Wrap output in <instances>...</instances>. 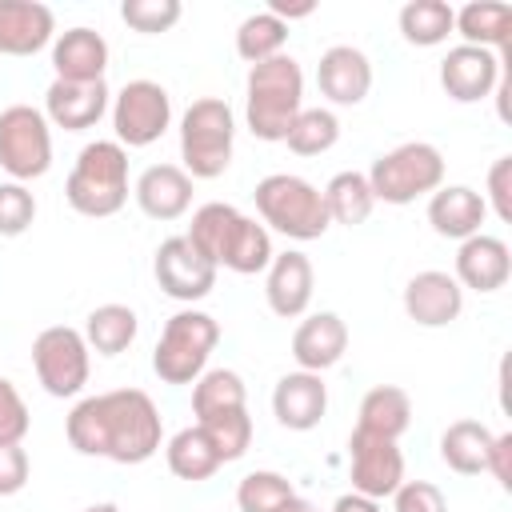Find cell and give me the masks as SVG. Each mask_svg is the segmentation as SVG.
Segmentation results:
<instances>
[{
    "label": "cell",
    "mask_w": 512,
    "mask_h": 512,
    "mask_svg": "<svg viewBox=\"0 0 512 512\" xmlns=\"http://www.w3.org/2000/svg\"><path fill=\"white\" fill-rule=\"evenodd\" d=\"M64 200L88 220L116 216L128 204V148H120L116 140L84 144L64 180Z\"/></svg>",
    "instance_id": "4"
},
{
    "label": "cell",
    "mask_w": 512,
    "mask_h": 512,
    "mask_svg": "<svg viewBox=\"0 0 512 512\" xmlns=\"http://www.w3.org/2000/svg\"><path fill=\"white\" fill-rule=\"evenodd\" d=\"M404 312L420 328H448L464 312V288L452 272L424 268L404 284Z\"/></svg>",
    "instance_id": "17"
},
{
    "label": "cell",
    "mask_w": 512,
    "mask_h": 512,
    "mask_svg": "<svg viewBox=\"0 0 512 512\" xmlns=\"http://www.w3.org/2000/svg\"><path fill=\"white\" fill-rule=\"evenodd\" d=\"M216 272L220 268H212L192 244H188V236H168L160 248H156V256H152V276H156V284H160V292L164 296H172V300H180V304H196V300H204L212 288H216Z\"/></svg>",
    "instance_id": "12"
},
{
    "label": "cell",
    "mask_w": 512,
    "mask_h": 512,
    "mask_svg": "<svg viewBox=\"0 0 512 512\" xmlns=\"http://www.w3.org/2000/svg\"><path fill=\"white\" fill-rule=\"evenodd\" d=\"M84 512H120V508H116V504H112V500H100V504H88V508H84Z\"/></svg>",
    "instance_id": "48"
},
{
    "label": "cell",
    "mask_w": 512,
    "mask_h": 512,
    "mask_svg": "<svg viewBox=\"0 0 512 512\" xmlns=\"http://www.w3.org/2000/svg\"><path fill=\"white\" fill-rule=\"evenodd\" d=\"M500 80H508V68L496 52L476 48V44H456L448 48V56L440 60V88L448 92V100L456 104H476L488 100Z\"/></svg>",
    "instance_id": "14"
},
{
    "label": "cell",
    "mask_w": 512,
    "mask_h": 512,
    "mask_svg": "<svg viewBox=\"0 0 512 512\" xmlns=\"http://www.w3.org/2000/svg\"><path fill=\"white\" fill-rule=\"evenodd\" d=\"M0 168L16 180H40L52 168V124L32 104H8L0 112Z\"/></svg>",
    "instance_id": "10"
},
{
    "label": "cell",
    "mask_w": 512,
    "mask_h": 512,
    "mask_svg": "<svg viewBox=\"0 0 512 512\" xmlns=\"http://www.w3.org/2000/svg\"><path fill=\"white\" fill-rule=\"evenodd\" d=\"M196 424L204 428V436L212 440V448H216V456L224 464L240 460L248 452V444H252V416H248V408L220 412V416H208V420H196Z\"/></svg>",
    "instance_id": "37"
},
{
    "label": "cell",
    "mask_w": 512,
    "mask_h": 512,
    "mask_svg": "<svg viewBox=\"0 0 512 512\" xmlns=\"http://www.w3.org/2000/svg\"><path fill=\"white\" fill-rule=\"evenodd\" d=\"M216 344H220L216 316H208L200 308H180L160 328V340L152 348V372L164 384H196L204 376Z\"/></svg>",
    "instance_id": "7"
},
{
    "label": "cell",
    "mask_w": 512,
    "mask_h": 512,
    "mask_svg": "<svg viewBox=\"0 0 512 512\" xmlns=\"http://www.w3.org/2000/svg\"><path fill=\"white\" fill-rule=\"evenodd\" d=\"M36 220V196L28 184L0 180V236H24Z\"/></svg>",
    "instance_id": "39"
},
{
    "label": "cell",
    "mask_w": 512,
    "mask_h": 512,
    "mask_svg": "<svg viewBox=\"0 0 512 512\" xmlns=\"http://www.w3.org/2000/svg\"><path fill=\"white\" fill-rule=\"evenodd\" d=\"M364 176L376 200L396 208L416 204L420 196H432L444 184V152L428 140H408L396 144L392 152H380Z\"/></svg>",
    "instance_id": "8"
},
{
    "label": "cell",
    "mask_w": 512,
    "mask_h": 512,
    "mask_svg": "<svg viewBox=\"0 0 512 512\" xmlns=\"http://www.w3.org/2000/svg\"><path fill=\"white\" fill-rule=\"evenodd\" d=\"M188 244L212 264V268H228L236 276H256L272 264V232L244 216L240 208L224 204V200H212V204H200L192 212V224H188Z\"/></svg>",
    "instance_id": "2"
},
{
    "label": "cell",
    "mask_w": 512,
    "mask_h": 512,
    "mask_svg": "<svg viewBox=\"0 0 512 512\" xmlns=\"http://www.w3.org/2000/svg\"><path fill=\"white\" fill-rule=\"evenodd\" d=\"M452 32L460 44H476L508 60V36H512V4L504 0H472L452 12Z\"/></svg>",
    "instance_id": "26"
},
{
    "label": "cell",
    "mask_w": 512,
    "mask_h": 512,
    "mask_svg": "<svg viewBox=\"0 0 512 512\" xmlns=\"http://www.w3.org/2000/svg\"><path fill=\"white\" fill-rule=\"evenodd\" d=\"M32 372L48 396H56V400L80 396L88 384V372H92V352L84 344V332L68 328V324H52V328L36 332Z\"/></svg>",
    "instance_id": "9"
},
{
    "label": "cell",
    "mask_w": 512,
    "mask_h": 512,
    "mask_svg": "<svg viewBox=\"0 0 512 512\" xmlns=\"http://www.w3.org/2000/svg\"><path fill=\"white\" fill-rule=\"evenodd\" d=\"M112 132L120 148H148L156 144L172 124V96L156 80H128L112 96Z\"/></svg>",
    "instance_id": "11"
},
{
    "label": "cell",
    "mask_w": 512,
    "mask_h": 512,
    "mask_svg": "<svg viewBox=\"0 0 512 512\" xmlns=\"http://www.w3.org/2000/svg\"><path fill=\"white\" fill-rule=\"evenodd\" d=\"M56 40V16L40 0H0V56H36Z\"/></svg>",
    "instance_id": "22"
},
{
    "label": "cell",
    "mask_w": 512,
    "mask_h": 512,
    "mask_svg": "<svg viewBox=\"0 0 512 512\" xmlns=\"http://www.w3.org/2000/svg\"><path fill=\"white\" fill-rule=\"evenodd\" d=\"M164 460H168V472L176 476V480H208V476H216L220 468H224V460L216 456V448H212V440L204 436V428L200 424H188V428H180L168 444H164Z\"/></svg>",
    "instance_id": "29"
},
{
    "label": "cell",
    "mask_w": 512,
    "mask_h": 512,
    "mask_svg": "<svg viewBox=\"0 0 512 512\" xmlns=\"http://www.w3.org/2000/svg\"><path fill=\"white\" fill-rule=\"evenodd\" d=\"M264 12H272L276 20H284V24H292V20H304V16H312L316 12V0H268V8Z\"/></svg>",
    "instance_id": "45"
},
{
    "label": "cell",
    "mask_w": 512,
    "mask_h": 512,
    "mask_svg": "<svg viewBox=\"0 0 512 512\" xmlns=\"http://www.w3.org/2000/svg\"><path fill=\"white\" fill-rule=\"evenodd\" d=\"M28 428H32V416L20 388L8 376H0V444H24Z\"/></svg>",
    "instance_id": "40"
},
{
    "label": "cell",
    "mask_w": 512,
    "mask_h": 512,
    "mask_svg": "<svg viewBox=\"0 0 512 512\" xmlns=\"http://www.w3.org/2000/svg\"><path fill=\"white\" fill-rule=\"evenodd\" d=\"M52 68H56V80H72V84L104 80L108 40L96 28H84V24H76L68 32H56V40H52Z\"/></svg>",
    "instance_id": "25"
},
{
    "label": "cell",
    "mask_w": 512,
    "mask_h": 512,
    "mask_svg": "<svg viewBox=\"0 0 512 512\" xmlns=\"http://www.w3.org/2000/svg\"><path fill=\"white\" fill-rule=\"evenodd\" d=\"M312 288H316V268L296 248L272 256V264L264 268V300L280 320L304 316L312 304Z\"/></svg>",
    "instance_id": "19"
},
{
    "label": "cell",
    "mask_w": 512,
    "mask_h": 512,
    "mask_svg": "<svg viewBox=\"0 0 512 512\" xmlns=\"http://www.w3.org/2000/svg\"><path fill=\"white\" fill-rule=\"evenodd\" d=\"M348 468H352V492L388 500L404 484V452L396 440H380L368 432L348 436Z\"/></svg>",
    "instance_id": "13"
},
{
    "label": "cell",
    "mask_w": 512,
    "mask_h": 512,
    "mask_svg": "<svg viewBox=\"0 0 512 512\" xmlns=\"http://www.w3.org/2000/svg\"><path fill=\"white\" fill-rule=\"evenodd\" d=\"M248 408V388L240 380V372L232 368H204V376L192 384V416L208 420L220 412H236Z\"/></svg>",
    "instance_id": "32"
},
{
    "label": "cell",
    "mask_w": 512,
    "mask_h": 512,
    "mask_svg": "<svg viewBox=\"0 0 512 512\" xmlns=\"http://www.w3.org/2000/svg\"><path fill=\"white\" fill-rule=\"evenodd\" d=\"M452 4H444V0H408L404 8H400V16H396V24H400V36L408 40V44H416V48H436V44H444L448 36H452Z\"/></svg>",
    "instance_id": "33"
},
{
    "label": "cell",
    "mask_w": 512,
    "mask_h": 512,
    "mask_svg": "<svg viewBox=\"0 0 512 512\" xmlns=\"http://www.w3.org/2000/svg\"><path fill=\"white\" fill-rule=\"evenodd\" d=\"M300 108H304V72L288 52L248 68L244 120H248V132L256 140L280 144L288 136L292 120L300 116Z\"/></svg>",
    "instance_id": "3"
},
{
    "label": "cell",
    "mask_w": 512,
    "mask_h": 512,
    "mask_svg": "<svg viewBox=\"0 0 512 512\" xmlns=\"http://www.w3.org/2000/svg\"><path fill=\"white\" fill-rule=\"evenodd\" d=\"M488 212H496V220L512 224V156H500L488 168V192H480Z\"/></svg>",
    "instance_id": "42"
},
{
    "label": "cell",
    "mask_w": 512,
    "mask_h": 512,
    "mask_svg": "<svg viewBox=\"0 0 512 512\" xmlns=\"http://www.w3.org/2000/svg\"><path fill=\"white\" fill-rule=\"evenodd\" d=\"M236 148V112L220 96H200L180 116V168L192 180H216L228 172Z\"/></svg>",
    "instance_id": "5"
},
{
    "label": "cell",
    "mask_w": 512,
    "mask_h": 512,
    "mask_svg": "<svg viewBox=\"0 0 512 512\" xmlns=\"http://www.w3.org/2000/svg\"><path fill=\"white\" fill-rule=\"evenodd\" d=\"M256 200V212H260V224L288 236V240H320L332 220H328V208H324V196L312 180L296 176V172H272L256 184L252 192Z\"/></svg>",
    "instance_id": "6"
},
{
    "label": "cell",
    "mask_w": 512,
    "mask_h": 512,
    "mask_svg": "<svg viewBox=\"0 0 512 512\" xmlns=\"http://www.w3.org/2000/svg\"><path fill=\"white\" fill-rule=\"evenodd\" d=\"M276 512H320V508H316L312 500H304V496L296 492V496H288V500H284V504H280Z\"/></svg>",
    "instance_id": "47"
},
{
    "label": "cell",
    "mask_w": 512,
    "mask_h": 512,
    "mask_svg": "<svg viewBox=\"0 0 512 512\" xmlns=\"http://www.w3.org/2000/svg\"><path fill=\"white\" fill-rule=\"evenodd\" d=\"M288 496H296L292 480L272 472V468H256L236 484V508L240 512H276Z\"/></svg>",
    "instance_id": "36"
},
{
    "label": "cell",
    "mask_w": 512,
    "mask_h": 512,
    "mask_svg": "<svg viewBox=\"0 0 512 512\" xmlns=\"http://www.w3.org/2000/svg\"><path fill=\"white\" fill-rule=\"evenodd\" d=\"M456 284L460 288H472V292H500L512 276V252L500 236H488V232H476L468 240H460L456 248V268H452Z\"/></svg>",
    "instance_id": "20"
},
{
    "label": "cell",
    "mask_w": 512,
    "mask_h": 512,
    "mask_svg": "<svg viewBox=\"0 0 512 512\" xmlns=\"http://www.w3.org/2000/svg\"><path fill=\"white\" fill-rule=\"evenodd\" d=\"M488 220V204L476 188L468 184H440L432 196H428V224L436 236L444 240H468L480 232V224Z\"/></svg>",
    "instance_id": "24"
},
{
    "label": "cell",
    "mask_w": 512,
    "mask_h": 512,
    "mask_svg": "<svg viewBox=\"0 0 512 512\" xmlns=\"http://www.w3.org/2000/svg\"><path fill=\"white\" fill-rule=\"evenodd\" d=\"M320 196H324V208H328V220L332 224H344V228H356V224H364L368 216H372V208H376V196H372V188H368V176L364 172H336L324 188H320Z\"/></svg>",
    "instance_id": "31"
},
{
    "label": "cell",
    "mask_w": 512,
    "mask_h": 512,
    "mask_svg": "<svg viewBox=\"0 0 512 512\" xmlns=\"http://www.w3.org/2000/svg\"><path fill=\"white\" fill-rule=\"evenodd\" d=\"M348 352V324L336 312H312L292 332V360L304 372H328Z\"/></svg>",
    "instance_id": "21"
},
{
    "label": "cell",
    "mask_w": 512,
    "mask_h": 512,
    "mask_svg": "<svg viewBox=\"0 0 512 512\" xmlns=\"http://www.w3.org/2000/svg\"><path fill=\"white\" fill-rule=\"evenodd\" d=\"M332 512H380V500L360 496V492H344L332 500Z\"/></svg>",
    "instance_id": "46"
},
{
    "label": "cell",
    "mask_w": 512,
    "mask_h": 512,
    "mask_svg": "<svg viewBox=\"0 0 512 512\" xmlns=\"http://www.w3.org/2000/svg\"><path fill=\"white\" fill-rule=\"evenodd\" d=\"M180 0H124L120 4V20L132 28V32H144V36H156V32H168L176 20H180Z\"/></svg>",
    "instance_id": "38"
},
{
    "label": "cell",
    "mask_w": 512,
    "mask_h": 512,
    "mask_svg": "<svg viewBox=\"0 0 512 512\" xmlns=\"http://www.w3.org/2000/svg\"><path fill=\"white\" fill-rule=\"evenodd\" d=\"M412 424V396L396 384H376L364 392L356 408V432L380 436V440H400Z\"/></svg>",
    "instance_id": "27"
},
{
    "label": "cell",
    "mask_w": 512,
    "mask_h": 512,
    "mask_svg": "<svg viewBox=\"0 0 512 512\" xmlns=\"http://www.w3.org/2000/svg\"><path fill=\"white\" fill-rule=\"evenodd\" d=\"M284 44H288V24L276 20L272 12H252L236 28V56L248 64H264V60L280 56Z\"/></svg>",
    "instance_id": "34"
},
{
    "label": "cell",
    "mask_w": 512,
    "mask_h": 512,
    "mask_svg": "<svg viewBox=\"0 0 512 512\" xmlns=\"http://www.w3.org/2000/svg\"><path fill=\"white\" fill-rule=\"evenodd\" d=\"M328 412V384L320 372H284L272 388V416L288 432H312Z\"/></svg>",
    "instance_id": "18"
},
{
    "label": "cell",
    "mask_w": 512,
    "mask_h": 512,
    "mask_svg": "<svg viewBox=\"0 0 512 512\" xmlns=\"http://www.w3.org/2000/svg\"><path fill=\"white\" fill-rule=\"evenodd\" d=\"M132 196H136V204L148 220L168 224V220H180L192 208V176L180 164H148L136 176Z\"/></svg>",
    "instance_id": "23"
},
{
    "label": "cell",
    "mask_w": 512,
    "mask_h": 512,
    "mask_svg": "<svg viewBox=\"0 0 512 512\" xmlns=\"http://www.w3.org/2000/svg\"><path fill=\"white\" fill-rule=\"evenodd\" d=\"M316 88L336 108H356L372 92V60L352 44H332L320 52Z\"/></svg>",
    "instance_id": "15"
},
{
    "label": "cell",
    "mask_w": 512,
    "mask_h": 512,
    "mask_svg": "<svg viewBox=\"0 0 512 512\" xmlns=\"http://www.w3.org/2000/svg\"><path fill=\"white\" fill-rule=\"evenodd\" d=\"M32 476V460L24 444H0V496H16Z\"/></svg>",
    "instance_id": "43"
},
{
    "label": "cell",
    "mask_w": 512,
    "mask_h": 512,
    "mask_svg": "<svg viewBox=\"0 0 512 512\" xmlns=\"http://www.w3.org/2000/svg\"><path fill=\"white\" fill-rule=\"evenodd\" d=\"M336 140H340V116L332 108H300V116L284 136V144L296 156H324L328 148H336Z\"/></svg>",
    "instance_id": "35"
},
{
    "label": "cell",
    "mask_w": 512,
    "mask_h": 512,
    "mask_svg": "<svg viewBox=\"0 0 512 512\" xmlns=\"http://www.w3.org/2000/svg\"><path fill=\"white\" fill-rule=\"evenodd\" d=\"M64 436L80 456H100L112 464H144L160 452L164 424L160 408L144 388H112L76 400L64 420Z\"/></svg>",
    "instance_id": "1"
},
{
    "label": "cell",
    "mask_w": 512,
    "mask_h": 512,
    "mask_svg": "<svg viewBox=\"0 0 512 512\" xmlns=\"http://www.w3.org/2000/svg\"><path fill=\"white\" fill-rule=\"evenodd\" d=\"M492 428L480 420H452L440 432V460L456 476H480L488 468V448H492Z\"/></svg>",
    "instance_id": "28"
},
{
    "label": "cell",
    "mask_w": 512,
    "mask_h": 512,
    "mask_svg": "<svg viewBox=\"0 0 512 512\" xmlns=\"http://www.w3.org/2000/svg\"><path fill=\"white\" fill-rule=\"evenodd\" d=\"M136 332H140V320H136V312L128 304H100L84 320V344L96 356H120V352H128L132 340H136Z\"/></svg>",
    "instance_id": "30"
},
{
    "label": "cell",
    "mask_w": 512,
    "mask_h": 512,
    "mask_svg": "<svg viewBox=\"0 0 512 512\" xmlns=\"http://www.w3.org/2000/svg\"><path fill=\"white\" fill-rule=\"evenodd\" d=\"M112 108V92L104 80L92 84H72V80H52L44 92V116L52 128L64 132H88L104 120V112Z\"/></svg>",
    "instance_id": "16"
},
{
    "label": "cell",
    "mask_w": 512,
    "mask_h": 512,
    "mask_svg": "<svg viewBox=\"0 0 512 512\" xmlns=\"http://www.w3.org/2000/svg\"><path fill=\"white\" fill-rule=\"evenodd\" d=\"M392 512H448V500L432 480H404L392 492Z\"/></svg>",
    "instance_id": "41"
},
{
    "label": "cell",
    "mask_w": 512,
    "mask_h": 512,
    "mask_svg": "<svg viewBox=\"0 0 512 512\" xmlns=\"http://www.w3.org/2000/svg\"><path fill=\"white\" fill-rule=\"evenodd\" d=\"M484 472H492V480L508 492L512 488V432H500V436H492V448H488V468Z\"/></svg>",
    "instance_id": "44"
}]
</instances>
